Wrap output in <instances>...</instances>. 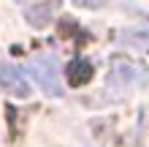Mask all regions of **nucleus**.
Here are the masks:
<instances>
[{
	"instance_id": "obj_5",
	"label": "nucleus",
	"mask_w": 149,
	"mask_h": 147,
	"mask_svg": "<svg viewBox=\"0 0 149 147\" xmlns=\"http://www.w3.org/2000/svg\"><path fill=\"white\" fill-rule=\"evenodd\" d=\"M65 76H68V84H73V87H79V84H87L92 79V63L87 57H76L68 63L65 68Z\"/></svg>"
},
{
	"instance_id": "obj_2",
	"label": "nucleus",
	"mask_w": 149,
	"mask_h": 147,
	"mask_svg": "<svg viewBox=\"0 0 149 147\" xmlns=\"http://www.w3.org/2000/svg\"><path fill=\"white\" fill-rule=\"evenodd\" d=\"M149 71H144V68H138L133 63H122V60H117L111 68V76H109V87L117 90V93H125L127 87H133V84H141L146 82Z\"/></svg>"
},
{
	"instance_id": "obj_6",
	"label": "nucleus",
	"mask_w": 149,
	"mask_h": 147,
	"mask_svg": "<svg viewBox=\"0 0 149 147\" xmlns=\"http://www.w3.org/2000/svg\"><path fill=\"white\" fill-rule=\"evenodd\" d=\"M103 3H106V0H76V6H81V8H98Z\"/></svg>"
},
{
	"instance_id": "obj_1",
	"label": "nucleus",
	"mask_w": 149,
	"mask_h": 147,
	"mask_svg": "<svg viewBox=\"0 0 149 147\" xmlns=\"http://www.w3.org/2000/svg\"><path fill=\"white\" fill-rule=\"evenodd\" d=\"M27 71L33 74V79L38 82V87L52 98L63 96V84H60V63L54 55H38L27 63Z\"/></svg>"
},
{
	"instance_id": "obj_4",
	"label": "nucleus",
	"mask_w": 149,
	"mask_h": 147,
	"mask_svg": "<svg viewBox=\"0 0 149 147\" xmlns=\"http://www.w3.org/2000/svg\"><path fill=\"white\" fill-rule=\"evenodd\" d=\"M0 87L8 96H16V98H27L30 96V84L24 79V74L16 65H8V63H0Z\"/></svg>"
},
{
	"instance_id": "obj_3",
	"label": "nucleus",
	"mask_w": 149,
	"mask_h": 147,
	"mask_svg": "<svg viewBox=\"0 0 149 147\" xmlns=\"http://www.w3.org/2000/svg\"><path fill=\"white\" fill-rule=\"evenodd\" d=\"M60 6V0H22V14L33 27H46Z\"/></svg>"
}]
</instances>
